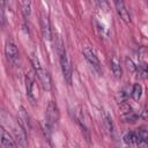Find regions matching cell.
Instances as JSON below:
<instances>
[{
  "label": "cell",
  "mask_w": 148,
  "mask_h": 148,
  "mask_svg": "<svg viewBox=\"0 0 148 148\" xmlns=\"http://www.w3.org/2000/svg\"><path fill=\"white\" fill-rule=\"evenodd\" d=\"M30 61L32 64V67H34V71L38 77V81L40 82L42 87L45 89V90H50L51 89V77H50V74L42 67L40 65V61L38 59V57L35 54V53H31L30 56Z\"/></svg>",
  "instance_id": "6da1fadb"
},
{
  "label": "cell",
  "mask_w": 148,
  "mask_h": 148,
  "mask_svg": "<svg viewBox=\"0 0 148 148\" xmlns=\"http://www.w3.org/2000/svg\"><path fill=\"white\" fill-rule=\"evenodd\" d=\"M59 59H60V66H61L64 79L68 84H71L72 76H73V68H72V64H71V60H69V57H68L66 50H64L59 53Z\"/></svg>",
  "instance_id": "7a4b0ae2"
},
{
  "label": "cell",
  "mask_w": 148,
  "mask_h": 148,
  "mask_svg": "<svg viewBox=\"0 0 148 148\" xmlns=\"http://www.w3.org/2000/svg\"><path fill=\"white\" fill-rule=\"evenodd\" d=\"M59 120V109L57 104L51 101L47 104L46 112H45V125H47L50 128H53L54 125H57Z\"/></svg>",
  "instance_id": "3957f363"
},
{
  "label": "cell",
  "mask_w": 148,
  "mask_h": 148,
  "mask_svg": "<svg viewBox=\"0 0 148 148\" xmlns=\"http://www.w3.org/2000/svg\"><path fill=\"white\" fill-rule=\"evenodd\" d=\"M25 90H27V97L31 101V103H36L38 98V89L36 86L35 77L31 73H28L25 75Z\"/></svg>",
  "instance_id": "277c9868"
},
{
  "label": "cell",
  "mask_w": 148,
  "mask_h": 148,
  "mask_svg": "<svg viewBox=\"0 0 148 148\" xmlns=\"http://www.w3.org/2000/svg\"><path fill=\"white\" fill-rule=\"evenodd\" d=\"M13 134H14V140L17 146L21 148H25L28 145V139H27V133L23 127V125L17 120V123L13 127Z\"/></svg>",
  "instance_id": "5b68a950"
},
{
  "label": "cell",
  "mask_w": 148,
  "mask_h": 148,
  "mask_svg": "<svg viewBox=\"0 0 148 148\" xmlns=\"http://www.w3.org/2000/svg\"><path fill=\"white\" fill-rule=\"evenodd\" d=\"M120 116L123 118L124 121L126 123H134L138 119V113L131 108V105H128L126 102L120 104Z\"/></svg>",
  "instance_id": "8992f818"
},
{
  "label": "cell",
  "mask_w": 148,
  "mask_h": 148,
  "mask_svg": "<svg viewBox=\"0 0 148 148\" xmlns=\"http://www.w3.org/2000/svg\"><path fill=\"white\" fill-rule=\"evenodd\" d=\"M0 148H17L14 138L0 125Z\"/></svg>",
  "instance_id": "52a82bcc"
},
{
  "label": "cell",
  "mask_w": 148,
  "mask_h": 148,
  "mask_svg": "<svg viewBox=\"0 0 148 148\" xmlns=\"http://www.w3.org/2000/svg\"><path fill=\"white\" fill-rule=\"evenodd\" d=\"M83 56H84V58L88 60V62L91 65V67H92L96 72L101 73V62H99V60H98L96 53L92 51V49H90V47H88V46L84 47V49H83Z\"/></svg>",
  "instance_id": "ba28073f"
},
{
  "label": "cell",
  "mask_w": 148,
  "mask_h": 148,
  "mask_svg": "<svg viewBox=\"0 0 148 148\" xmlns=\"http://www.w3.org/2000/svg\"><path fill=\"white\" fill-rule=\"evenodd\" d=\"M5 54H6V58L8 59V61H10L13 64L17 61V59H18V49L12 40H7L6 42Z\"/></svg>",
  "instance_id": "9c48e42d"
},
{
  "label": "cell",
  "mask_w": 148,
  "mask_h": 148,
  "mask_svg": "<svg viewBox=\"0 0 148 148\" xmlns=\"http://www.w3.org/2000/svg\"><path fill=\"white\" fill-rule=\"evenodd\" d=\"M114 7H116V10H117L119 17H120L126 24H130V23H131V15H130V13H128V9H127L126 6H125V2L121 1V0L114 1Z\"/></svg>",
  "instance_id": "30bf717a"
},
{
  "label": "cell",
  "mask_w": 148,
  "mask_h": 148,
  "mask_svg": "<svg viewBox=\"0 0 148 148\" xmlns=\"http://www.w3.org/2000/svg\"><path fill=\"white\" fill-rule=\"evenodd\" d=\"M40 30H42L43 38L50 40L51 37H52L51 25H50V21H49V18H47V16H45L44 14L40 15Z\"/></svg>",
  "instance_id": "8fae6325"
},
{
  "label": "cell",
  "mask_w": 148,
  "mask_h": 148,
  "mask_svg": "<svg viewBox=\"0 0 148 148\" xmlns=\"http://www.w3.org/2000/svg\"><path fill=\"white\" fill-rule=\"evenodd\" d=\"M110 67H111V71L114 75L116 79H120L121 75H123V69H121V65H120V60L118 59L117 56H111L110 58Z\"/></svg>",
  "instance_id": "7c38bea8"
},
{
  "label": "cell",
  "mask_w": 148,
  "mask_h": 148,
  "mask_svg": "<svg viewBox=\"0 0 148 148\" xmlns=\"http://www.w3.org/2000/svg\"><path fill=\"white\" fill-rule=\"evenodd\" d=\"M136 145H146L147 143V139H148V132L145 127H140L136 132Z\"/></svg>",
  "instance_id": "4fadbf2b"
},
{
  "label": "cell",
  "mask_w": 148,
  "mask_h": 148,
  "mask_svg": "<svg viewBox=\"0 0 148 148\" xmlns=\"http://www.w3.org/2000/svg\"><path fill=\"white\" fill-rule=\"evenodd\" d=\"M103 124H104V127L106 128V131L109 132V134L113 135V133H114V127H113L112 118H111L108 113H104V114H103Z\"/></svg>",
  "instance_id": "5bb4252c"
},
{
  "label": "cell",
  "mask_w": 148,
  "mask_h": 148,
  "mask_svg": "<svg viewBox=\"0 0 148 148\" xmlns=\"http://www.w3.org/2000/svg\"><path fill=\"white\" fill-rule=\"evenodd\" d=\"M31 1H18V6H20V9L23 14L24 17H28L30 16L31 14Z\"/></svg>",
  "instance_id": "9a60e30c"
},
{
  "label": "cell",
  "mask_w": 148,
  "mask_h": 148,
  "mask_svg": "<svg viewBox=\"0 0 148 148\" xmlns=\"http://www.w3.org/2000/svg\"><path fill=\"white\" fill-rule=\"evenodd\" d=\"M142 95V87L140 83H134L132 87V91H131V96L134 101H139L141 98Z\"/></svg>",
  "instance_id": "2e32d148"
},
{
  "label": "cell",
  "mask_w": 148,
  "mask_h": 148,
  "mask_svg": "<svg viewBox=\"0 0 148 148\" xmlns=\"http://www.w3.org/2000/svg\"><path fill=\"white\" fill-rule=\"evenodd\" d=\"M124 142L128 146H134L136 145V135H135V132L133 131H130L127 132L125 135H124Z\"/></svg>",
  "instance_id": "e0dca14e"
},
{
  "label": "cell",
  "mask_w": 148,
  "mask_h": 148,
  "mask_svg": "<svg viewBox=\"0 0 148 148\" xmlns=\"http://www.w3.org/2000/svg\"><path fill=\"white\" fill-rule=\"evenodd\" d=\"M135 74L139 79H146V76H147V65L145 62H140L139 65H136Z\"/></svg>",
  "instance_id": "ac0fdd59"
},
{
  "label": "cell",
  "mask_w": 148,
  "mask_h": 148,
  "mask_svg": "<svg viewBox=\"0 0 148 148\" xmlns=\"http://www.w3.org/2000/svg\"><path fill=\"white\" fill-rule=\"evenodd\" d=\"M128 92L125 90V89H123V90H120L118 94H117V96H116V98H117V102L119 103V104H121V103H125L126 101H127V98H128Z\"/></svg>",
  "instance_id": "d6986e66"
},
{
  "label": "cell",
  "mask_w": 148,
  "mask_h": 148,
  "mask_svg": "<svg viewBox=\"0 0 148 148\" xmlns=\"http://www.w3.org/2000/svg\"><path fill=\"white\" fill-rule=\"evenodd\" d=\"M6 15H5V8H3V2H0V25L5 27L6 25Z\"/></svg>",
  "instance_id": "ffe728a7"
},
{
  "label": "cell",
  "mask_w": 148,
  "mask_h": 148,
  "mask_svg": "<svg viewBox=\"0 0 148 148\" xmlns=\"http://www.w3.org/2000/svg\"><path fill=\"white\" fill-rule=\"evenodd\" d=\"M126 64H127V68L130 69V72L135 73V71H136V65L133 62V60H132L131 58H126Z\"/></svg>",
  "instance_id": "44dd1931"
}]
</instances>
